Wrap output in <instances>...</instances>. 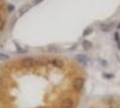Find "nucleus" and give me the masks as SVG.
Instances as JSON below:
<instances>
[{
	"instance_id": "1",
	"label": "nucleus",
	"mask_w": 120,
	"mask_h": 108,
	"mask_svg": "<svg viewBox=\"0 0 120 108\" xmlns=\"http://www.w3.org/2000/svg\"><path fill=\"white\" fill-rule=\"evenodd\" d=\"M84 83H85L84 78H80V77L76 78L73 81H72V87H73V89L75 90V91L79 92L80 90L83 88Z\"/></svg>"
},
{
	"instance_id": "2",
	"label": "nucleus",
	"mask_w": 120,
	"mask_h": 108,
	"mask_svg": "<svg viewBox=\"0 0 120 108\" xmlns=\"http://www.w3.org/2000/svg\"><path fill=\"white\" fill-rule=\"evenodd\" d=\"M34 64H35V60L31 57L24 58L20 61V65L24 68H31L34 66Z\"/></svg>"
},
{
	"instance_id": "3",
	"label": "nucleus",
	"mask_w": 120,
	"mask_h": 108,
	"mask_svg": "<svg viewBox=\"0 0 120 108\" xmlns=\"http://www.w3.org/2000/svg\"><path fill=\"white\" fill-rule=\"evenodd\" d=\"M73 106H74V101L71 97H64L60 101V108H72Z\"/></svg>"
},
{
	"instance_id": "4",
	"label": "nucleus",
	"mask_w": 120,
	"mask_h": 108,
	"mask_svg": "<svg viewBox=\"0 0 120 108\" xmlns=\"http://www.w3.org/2000/svg\"><path fill=\"white\" fill-rule=\"evenodd\" d=\"M49 63H51L52 66H53L54 68H64V62L62 60L60 59H52L49 61Z\"/></svg>"
},
{
	"instance_id": "5",
	"label": "nucleus",
	"mask_w": 120,
	"mask_h": 108,
	"mask_svg": "<svg viewBox=\"0 0 120 108\" xmlns=\"http://www.w3.org/2000/svg\"><path fill=\"white\" fill-rule=\"evenodd\" d=\"M76 60H78L79 63H80L82 65H87L89 58H88V56H86L84 54H79L76 56Z\"/></svg>"
},
{
	"instance_id": "6",
	"label": "nucleus",
	"mask_w": 120,
	"mask_h": 108,
	"mask_svg": "<svg viewBox=\"0 0 120 108\" xmlns=\"http://www.w3.org/2000/svg\"><path fill=\"white\" fill-rule=\"evenodd\" d=\"M31 8H32V6H31L30 4H25L24 6H22L19 8V15H20V16L24 15V14L28 12Z\"/></svg>"
},
{
	"instance_id": "7",
	"label": "nucleus",
	"mask_w": 120,
	"mask_h": 108,
	"mask_svg": "<svg viewBox=\"0 0 120 108\" xmlns=\"http://www.w3.org/2000/svg\"><path fill=\"white\" fill-rule=\"evenodd\" d=\"M108 108H119V104L115 99L110 98L108 101Z\"/></svg>"
},
{
	"instance_id": "8",
	"label": "nucleus",
	"mask_w": 120,
	"mask_h": 108,
	"mask_svg": "<svg viewBox=\"0 0 120 108\" xmlns=\"http://www.w3.org/2000/svg\"><path fill=\"white\" fill-rule=\"evenodd\" d=\"M99 29H100V31H102L103 32H109L111 31V26L108 24H101L99 25Z\"/></svg>"
},
{
	"instance_id": "9",
	"label": "nucleus",
	"mask_w": 120,
	"mask_h": 108,
	"mask_svg": "<svg viewBox=\"0 0 120 108\" xmlns=\"http://www.w3.org/2000/svg\"><path fill=\"white\" fill-rule=\"evenodd\" d=\"M92 46H93L92 42H90V41H88V40H84V41L82 42V47H83L85 50H90Z\"/></svg>"
},
{
	"instance_id": "10",
	"label": "nucleus",
	"mask_w": 120,
	"mask_h": 108,
	"mask_svg": "<svg viewBox=\"0 0 120 108\" xmlns=\"http://www.w3.org/2000/svg\"><path fill=\"white\" fill-rule=\"evenodd\" d=\"M114 38H115V42L116 43V46H117V49L120 50V35L118 32H115Z\"/></svg>"
},
{
	"instance_id": "11",
	"label": "nucleus",
	"mask_w": 120,
	"mask_h": 108,
	"mask_svg": "<svg viewBox=\"0 0 120 108\" xmlns=\"http://www.w3.org/2000/svg\"><path fill=\"white\" fill-rule=\"evenodd\" d=\"M91 32H93V28H91V27H88V28H86L83 32V35L84 36H87V35H90Z\"/></svg>"
},
{
	"instance_id": "12",
	"label": "nucleus",
	"mask_w": 120,
	"mask_h": 108,
	"mask_svg": "<svg viewBox=\"0 0 120 108\" xmlns=\"http://www.w3.org/2000/svg\"><path fill=\"white\" fill-rule=\"evenodd\" d=\"M4 28H5V19L0 14V32L3 31Z\"/></svg>"
},
{
	"instance_id": "13",
	"label": "nucleus",
	"mask_w": 120,
	"mask_h": 108,
	"mask_svg": "<svg viewBox=\"0 0 120 108\" xmlns=\"http://www.w3.org/2000/svg\"><path fill=\"white\" fill-rule=\"evenodd\" d=\"M6 8H7V11L8 12H13L15 10V6L14 5H8Z\"/></svg>"
},
{
	"instance_id": "14",
	"label": "nucleus",
	"mask_w": 120,
	"mask_h": 108,
	"mask_svg": "<svg viewBox=\"0 0 120 108\" xmlns=\"http://www.w3.org/2000/svg\"><path fill=\"white\" fill-rule=\"evenodd\" d=\"M0 59L1 60H6V59H8V56L6 55V54L0 53Z\"/></svg>"
},
{
	"instance_id": "15",
	"label": "nucleus",
	"mask_w": 120,
	"mask_h": 108,
	"mask_svg": "<svg viewBox=\"0 0 120 108\" xmlns=\"http://www.w3.org/2000/svg\"><path fill=\"white\" fill-rule=\"evenodd\" d=\"M104 78H114V75H113V74H104Z\"/></svg>"
},
{
	"instance_id": "16",
	"label": "nucleus",
	"mask_w": 120,
	"mask_h": 108,
	"mask_svg": "<svg viewBox=\"0 0 120 108\" xmlns=\"http://www.w3.org/2000/svg\"><path fill=\"white\" fill-rule=\"evenodd\" d=\"M42 2V0H33V5H39Z\"/></svg>"
},
{
	"instance_id": "17",
	"label": "nucleus",
	"mask_w": 120,
	"mask_h": 108,
	"mask_svg": "<svg viewBox=\"0 0 120 108\" xmlns=\"http://www.w3.org/2000/svg\"><path fill=\"white\" fill-rule=\"evenodd\" d=\"M105 61H106V60H101V61H100V62L102 63V65H104V66H106V65H107V62H105Z\"/></svg>"
},
{
	"instance_id": "18",
	"label": "nucleus",
	"mask_w": 120,
	"mask_h": 108,
	"mask_svg": "<svg viewBox=\"0 0 120 108\" xmlns=\"http://www.w3.org/2000/svg\"><path fill=\"white\" fill-rule=\"evenodd\" d=\"M117 29H120V22L119 24H118V25H117Z\"/></svg>"
}]
</instances>
